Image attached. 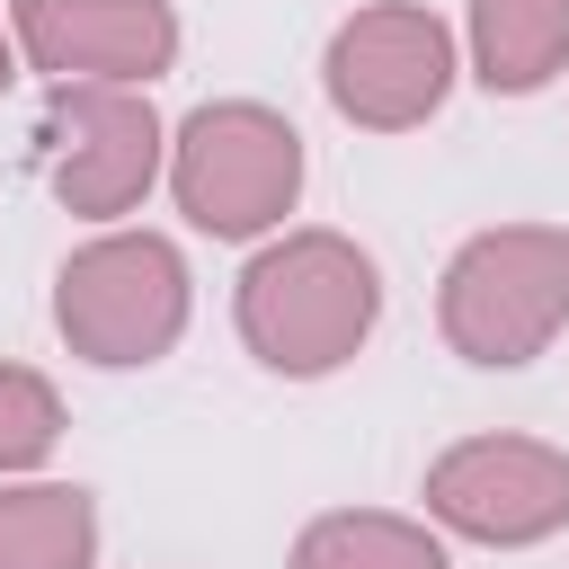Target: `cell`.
I'll return each mask as SVG.
<instances>
[{
  "label": "cell",
  "mask_w": 569,
  "mask_h": 569,
  "mask_svg": "<svg viewBox=\"0 0 569 569\" xmlns=\"http://www.w3.org/2000/svg\"><path fill=\"white\" fill-rule=\"evenodd\" d=\"M231 320H240V347L284 373V382H311V373H338L373 320H382V276L373 258L347 240V231H284L267 240L249 267H240V293H231Z\"/></svg>",
  "instance_id": "6da1fadb"
},
{
  "label": "cell",
  "mask_w": 569,
  "mask_h": 569,
  "mask_svg": "<svg viewBox=\"0 0 569 569\" xmlns=\"http://www.w3.org/2000/svg\"><path fill=\"white\" fill-rule=\"evenodd\" d=\"M436 329L462 365H533L569 329V231L560 222H498L471 231L445 258L436 284Z\"/></svg>",
  "instance_id": "7a4b0ae2"
},
{
  "label": "cell",
  "mask_w": 569,
  "mask_h": 569,
  "mask_svg": "<svg viewBox=\"0 0 569 569\" xmlns=\"http://www.w3.org/2000/svg\"><path fill=\"white\" fill-rule=\"evenodd\" d=\"M169 196L213 240H258L302 196V133L258 98H213L169 133Z\"/></svg>",
  "instance_id": "3957f363"
},
{
  "label": "cell",
  "mask_w": 569,
  "mask_h": 569,
  "mask_svg": "<svg viewBox=\"0 0 569 569\" xmlns=\"http://www.w3.org/2000/svg\"><path fill=\"white\" fill-rule=\"evenodd\" d=\"M53 329L80 365H160L187 329V258L160 231H98L53 276Z\"/></svg>",
  "instance_id": "277c9868"
},
{
  "label": "cell",
  "mask_w": 569,
  "mask_h": 569,
  "mask_svg": "<svg viewBox=\"0 0 569 569\" xmlns=\"http://www.w3.org/2000/svg\"><path fill=\"white\" fill-rule=\"evenodd\" d=\"M160 160H169V133H160L142 89H124V80H53L44 178H53L62 213H89V222L133 213L151 196Z\"/></svg>",
  "instance_id": "5b68a950"
},
{
  "label": "cell",
  "mask_w": 569,
  "mask_h": 569,
  "mask_svg": "<svg viewBox=\"0 0 569 569\" xmlns=\"http://www.w3.org/2000/svg\"><path fill=\"white\" fill-rule=\"evenodd\" d=\"M320 89H329V107H338L347 124H365V133H409V124H427V116L445 107V89H453V36H445V18L418 9V0H373V9H356V18L329 36Z\"/></svg>",
  "instance_id": "8992f818"
},
{
  "label": "cell",
  "mask_w": 569,
  "mask_h": 569,
  "mask_svg": "<svg viewBox=\"0 0 569 569\" xmlns=\"http://www.w3.org/2000/svg\"><path fill=\"white\" fill-rule=\"evenodd\" d=\"M427 516L489 551L551 542L569 525V453L542 436H462L427 462Z\"/></svg>",
  "instance_id": "52a82bcc"
},
{
  "label": "cell",
  "mask_w": 569,
  "mask_h": 569,
  "mask_svg": "<svg viewBox=\"0 0 569 569\" xmlns=\"http://www.w3.org/2000/svg\"><path fill=\"white\" fill-rule=\"evenodd\" d=\"M9 36H18V53L44 80H124V89H151L178 62V9L169 0H18Z\"/></svg>",
  "instance_id": "ba28073f"
},
{
  "label": "cell",
  "mask_w": 569,
  "mask_h": 569,
  "mask_svg": "<svg viewBox=\"0 0 569 569\" xmlns=\"http://www.w3.org/2000/svg\"><path fill=\"white\" fill-rule=\"evenodd\" d=\"M471 71L498 98H533L569 71V0H471Z\"/></svg>",
  "instance_id": "9c48e42d"
},
{
  "label": "cell",
  "mask_w": 569,
  "mask_h": 569,
  "mask_svg": "<svg viewBox=\"0 0 569 569\" xmlns=\"http://www.w3.org/2000/svg\"><path fill=\"white\" fill-rule=\"evenodd\" d=\"M98 560V507L71 480H18L0 489V569H89Z\"/></svg>",
  "instance_id": "30bf717a"
},
{
  "label": "cell",
  "mask_w": 569,
  "mask_h": 569,
  "mask_svg": "<svg viewBox=\"0 0 569 569\" xmlns=\"http://www.w3.org/2000/svg\"><path fill=\"white\" fill-rule=\"evenodd\" d=\"M293 569H453V560H445V542L418 516L338 507V516H311L293 533Z\"/></svg>",
  "instance_id": "8fae6325"
},
{
  "label": "cell",
  "mask_w": 569,
  "mask_h": 569,
  "mask_svg": "<svg viewBox=\"0 0 569 569\" xmlns=\"http://www.w3.org/2000/svg\"><path fill=\"white\" fill-rule=\"evenodd\" d=\"M53 445H62V391L36 365H0V480L36 471Z\"/></svg>",
  "instance_id": "7c38bea8"
},
{
  "label": "cell",
  "mask_w": 569,
  "mask_h": 569,
  "mask_svg": "<svg viewBox=\"0 0 569 569\" xmlns=\"http://www.w3.org/2000/svg\"><path fill=\"white\" fill-rule=\"evenodd\" d=\"M0 89H9V36H0Z\"/></svg>",
  "instance_id": "4fadbf2b"
}]
</instances>
